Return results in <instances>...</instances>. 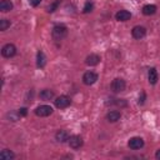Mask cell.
<instances>
[{"mask_svg":"<svg viewBox=\"0 0 160 160\" xmlns=\"http://www.w3.org/2000/svg\"><path fill=\"white\" fill-rule=\"evenodd\" d=\"M18 112H19L20 118H24V116L28 115V109H26V108H20V109L18 110Z\"/></svg>","mask_w":160,"mask_h":160,"instance_id":"cell-23","label":"cell"},{"mask_svg":"<svg viewBox=\"0 0 160 160\" xmlns=\"http://www.w3.org/2000/svg\"><path fill=\"white\" fill-rule=\"evenodd\" d=\"M155 158H156L158 160H160V149L156 150V152H155Z\"/></svg>","mask_w":160,"mask_h":160,"instance_id":"cell-26","label":"cell"},{"mask_svg":"<svg viewBox=\"0 0 160 160\" xmlns=\"http://www.w3.org/2000/svg\"><path fill=\"white\" fill-rule=\"evenodd\" d=\"M68 144H69V146L71 149L76 150V149H80L82 146L84 140H82V138L80 135H71L70 139H69V141H68Z\"/></svg>","mask_w":160,"mask_h":160,"instance_id":"cell-7","label":"cell"},{"mask_svg":"<svg viewBox=\"0 0 160 160\" xmlns=\"http://www.w3.org/2000/svg\"><path fill=\"white\" fill-rule=\"evenodd\" d=\"M130 18H131V12L128 10H119L115 14V19L118 21H128V20H130Z\"/></svg>","mask_w":160,"mask_h":160,"instance_id":"cell-12","label":"cell"},{"mask_svg":"<svg viewBox=\"0 0 160 160\" xmlns=\"http://www.w3.org/2000/svg\"><path fill=\"white\" fill-rule=\"evenodd\" d=\"M131 35H132V38L134 39H142L145 35H146V29L144 28V26H140V25H136V26H134L132 28V30H131Z\"/></svg>","mask_w":160,"mask_h":160,"instance_id":"cell-9","label":"cell"},{"mask_svg":"<svg viewBox=\"0 0 160 160\" xmlns=\"http://www.w3.org/2000/svg\"><path fill=\"white\" fill-rule=\"evenodd\" d=\"M100 60H101V58L98 54H90V55H88L85 58V64L88 66H95V65H98L100 62Z\"/></svg>","mask_w":160,"mask_h":160,"instance_id":"cell-10","label":"cell"},{"mask_svg":"<svg viewBox=\"0 0 160 160\" xmlns=\"http://www.w3.org/2000/svg\"><path fill=\"white\" fill-rule=\"evenodd\" d=\"M52 108L50 105H39L36 109H35V115L36 116H40V118H46L49 115L52 114Z\"/></svg>","mask_w":160,"mask_h":160,"instance_id":"cell-5","label":"cell"},{"mask_svg":"<svg viewBox=\"0 0 160 160\" xmlns=\"http://www.w3.org/2000/svg\"><path fill=\"white\" fill-rule=\"evenodd\" d=\"M158 79H159V76H158L156 69H155V68H150L149 71H148V80H149V84H150V85H155V84L158 82Z\"/></svg>","mask_w":160,"mask_h":160,"instance_id":"cell-13","label":"cell"},{"mask_svg":"<svg viewBox=\"0 0 160 160\" xmlns=\"http://www.w3.org/2000/svg\"><path fill=\"white\" fill-rule=\"evenodd\" d=\"M15 54H16V46H15L14 44H11V42L5 44V45L1 48V55H2L4 58L10 59V58L15 56Z\"/></svg>","mask_w":160,"mask_h":160,"instance_id":"cell-2","label":"cell"},{"mask_svg":"<svg viewBox=\"0 0 160 160\" xmlns=\"http://www.w3.org/2000/svg\"><path fill=\"white\" fill-rule=\"evenodd\" d=\"M98 79H99V76H98V74L94 72V71H86V72L82 75V82H84L85 85H88V86L95 84V82L98 81Z\"/></svg>","mask_w":160,"mask_h":160,"instance_id":"cell-6","label":"cell"},{"mask_svg":"<svg viewBox=\"0 0 160 160\" xmlns=\"http://www.w3.org/2000/svg\"><path fill=\"white\" fill-rule=\"evenodd\" d=\"M39 98L41 100H45V101H49L54 98V91L51 89H42L40 92H39Z\"/></svg>","mask_w":160,"mask_h":160,"instance_id":"cell-16","label":"cell"},{"mask_svg":"<svg viewBox=\"0 0 160 160\" xmlns=\"http://www.w3.org/2000/svg\"><path fill=\"white\" fill-rule=\"evenodd\" d=\"M59 4H60V0H55L52 4H50V5H49V8H48V12H54V11L58 9Z\"/></svg>","mask_w":160,"mask_h":160,"instance_id":"cell-22","label":"cell"},{"mask_svg":"<svg viewBox=\"0 0 160 160\" xmlns=\"http://www.w3.org/2000/svg\"><path fill=\"white\" fill-rule=\"evenodd\" d=\"M125 86H126V82H125V80L121 79V78L114 79V80L111 81V84H110V88H111V90H112L114 92L124 91V90H125Z\"/></svg>","mask_w":160,"mask_h":160,"instance_id":"cell-3","label":"cell"},{"mask_svg":"<svg viewBox=\"0 0 160 160\" xmlns=\"http://www.w3.org/2000/svg\"><path fill=\"white\" fill-rule=\"evenodd\" d=\"M68 35V28L62 24H58L51 30V36L54 40H62Z\"/></svg>","mask_w":160,"mask_h":160,"instance_id":"cell-1","label":"cell"},{"mask_svg":"<svg viewBox=\"0 0 160 160\" xmlns=\"http://www.w3.org/2000/svg\"><path fill=\"white\" fill-rule=\"evenodd\" d=\"M45 64H46V56L42 50H39L38 55H36V65H38V68L42 69L45 66Z\"/></svg>","mask_w":160,"mask_h":160,"instance_id":"cell-17","label":"cell"},{"mask_svg":"<svg viewBox=\"0 0 160 160\" xmlns=\"http://www.w3.org/2000/svg\"><path fill=\"white\" fill-rule=\"evenodd\" d=\"M145 100H146V95H145L144 91H141V92H140V96H139V104L142 105V104L145 102Z\"/></svg>","mask_w":160,"mask_h":160,"instance_id":"cell-24","label":"cell"},{"mask_svg":"<svg viewBox=\"0 0 160 160\" xmlns=\"http://www.w3.org/2000/svg\"><path fill=\"white\" fill-rule=\"evenodd\" d=\"M14 158H15V154L9 149H4L0 152V159H2V160H12Z\"/></svg>","mask_w":160,"mask_h":160,"instance_id":"cell-19","label":"cell"},{"mask_svg":"<svg viewBox=\"0 0 160 160\" xmlns=\"http://www.w3.org/2000/svg\"><path fill=\"white\" fill-rule=\"evenodd\" d=\"M92 9H94V4L91 1H86L85 5H84V8H82V12L84 14H89V12L92 11Z\"/></svg>","mask_w":160,"mask_h":160,"instance_id":"cell-21","label":"cell"},{"mask_svg":"<svg viewBox=\"0 0 160 160\" xmlns=\"http://www.w3.org/2000/svg\"><path fill=\"white\" fill-rule=\"evenodd\" d=\"M14 5L11 2V0H1L0 1V11L1 12H8L10 10H12Z\"/></svg>","mask_w":160,"mask_h":160,"instance_id":"cell-18","label":"cell"},{"mask_svg":"<svg viewBox=\"0 0 160 160\" xmlns=\"http://www.w3.org/2000/svg\"><path fill=\"white\" fill-rule=\"evenodd\" d=\"M40 2H41V0H30V5L34 6V8H36L38 5H40Z\"/></svg>","mask_w":160,"mask_h":160,"instance_id":"cell-25","label":"cell"},{"mask_svg":"<svg viewBox=\"0 0 160 160\" xmlns=\"http://www.w3.org/2000/svg\"><path fill=\"white\" fill-rule=\"evenodd\" d=\"M156 10H158L156 5H154V4H146V5L142 6V10L141 11H142V14L145 16H150V15H154L156 12Z\"/></svg>","mask_w":160,"mask_h":160,"instance_id":"cell-15","label":"cell"},{"mask_svg":"<svg viewBox=\"0 0 160 160\" xmlns=\"http://www.w3.org/2000/svg\"><path fill=\"white\" fill-rule=\"evenodd\" d=\"M54 104L58 109H66L71 104V99L66 95H60L54 100Z\"/></svg>","mask_w":160,"mask_h":160,"instance_id":"cell-4","label":"cell"},{"mask_svg":"<svg viewBox=\"0 0 160 160\" xmlns=\"http://www.w3.org/2000/svg\"><path fill=\"white\" fill-rule=\"evenodd\" d=\"M128 146L131 150H139L144 146V139L140 136H134L128 141Z\"/></svg>","mask_w":160,"mask_h":160,"instance_id":"cell-8","label":"cell"},{"mask_svg":"<svg viewBox=\"0 0 160 160\" xmlns=\"http://www.w3.org/2000/svg\"><path fill=\"white\" fill-rule=\"evenodd\" d=\"M55 139H56L59 142H68L69 139H70V134H69L66 130L61 129V130H58V131H56Z\"/></svg>","mask_w":160,"mask_h":160,"instance_id":"cell-11","label":"cell"},{"mask_svg":"<svg viewBox=\"0 0 160 160\" xmlns=\"http://www.w3.org/2000/svg\"><path fill=\"white\" fill-rule=\"evenodd\" d=\"M10 25H11L10 20H8V19H0V30L1 31H5L8 28H10Z\"/></svg>","mask_w":160,"mask_h":160,"instance_id":"cell-20","label":"cell"},{"mask_svg":"<svg viewBox=\"0 0 160 160\" xmlns=\"http://www.w3.org/2000/svg\"><path fill=\"white\" fill-rule=\"evenodd\" d=\"M121 118V112L119 110H111L106 114V120L109 122H116L118 120H120Z\"/></svg>","mask_w":160,"mask_h":160,"instance_id":"cell-14","label":"cell"}]
</instances>
